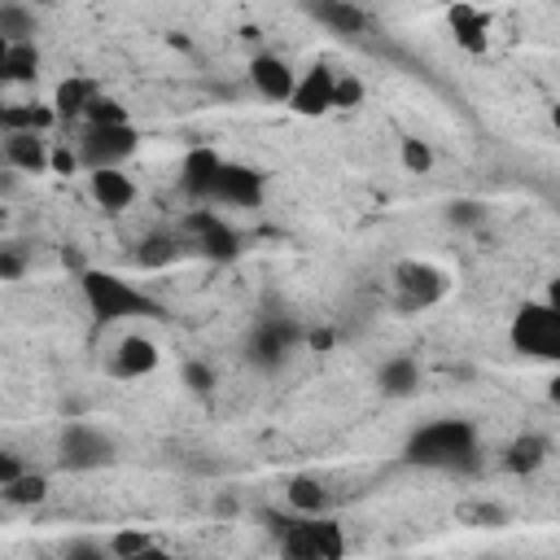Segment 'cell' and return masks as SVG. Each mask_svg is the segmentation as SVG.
<instances>
[{
  "label": "cell",
  "mask_w": 560,
  "mask_h": 560,
  "mask_svg": "<svg viewBox=\"0 0 560 560\" xmlns=\"http://www.w3.org/2000/svg\"><path fill=\"white\" fill-rule=\"evenodd\" d=\"M486 219H490V210H486L481 197H455V201H446V223L459 228V232H477V228H486Z\"/></svg>",
  "instance_id": "obj_29"
},
{
  "label": "cell",
  "mask_w": 560,
  "mask_h": 560,
  "mask_svg": "<svg viewBox=\"0 0 560 560\" xmlns=\"http://www.w3.org/2000/svg\"><path fill=\"white\" fill-rule=\"evenodd\" d=\"M306 9L315 13L319 26H328L337 35H363L368 31V13L354 0H306Z\"/></svg>",
  "instance_id": "obj_19"
},
{
  "label": "cell",
  "mask_w": 560,
  "mask_h": 560,
  "mask_svg": "<svg viewBox=\"0 0 560 560\" xmlns=\"http://www.w3.org/2000/svg\"><path fill=\"white\" fill-rule=\"evenodd\" d=\"M267 197V175L258 166H245V162H228L219 166L214 175V188H210V206H232V210H258Z\"/></svg>",
  "instance_id": "obj_10"
},
{
  "label": "cell",
  "mask_w": 560,
  "mask_h": 560,
  "mask_svg": "<svg viewBox=\"0 0 560 560\" xmlns=\"http://www.w3.org/2000/svg\"><path fill=\"white\" fill-rule=\"evenodd\" d=\"M451 31H455V44L459 48H468V52H486L490 48V22H486V13L481 9H472L468 0H455L451 4Z\"/></svg>",
  "instance_id": "obj_20"
},
{
  "label": "cell",
  "mask_w": 560,
  "mask_h": 560,
  "mask_svg": "<svg viewBox=\"0 0 560 560\" xmlns=\"http://www.w3.org/2000/svg\"><path fill=\"white\" fill-rule=\"evenodd\" d=\"M332 79H337V70L332 66H324V61H315L306 74H298V83H293V92H289V109L293 114H302V118H324V114H332Z\"/></svg>",
  "instance_id": "obj_11"
},
{
  "label": "cell",
  "mask_w": 560,
  "mask_h": 560,
  "mask_svg": "<svg viewBox=\"0 0 560 560\" xmlns=\"http://www.w3.org/2000/svg\"><path fill=\"white\" fill-rule=\"evenodd\" d=\"M52 122H57L52 105H35V101L13 105V101H9V122H4V131H48Z\"/></svg>",
  "instance_id": "obj_28"
},
{
  "label": "cell",
  "mask_w": 560,
  "mask_h": 560,
  "mask_svg": "<svg viewBox=\"0 0 560 560\" xmlns=\"http://www.w3.org/2000/svg\"><path fill=\"white\" fill-rule=\"evenodd\" d=\"M363 96H368V88H363L359 74H337L332 79V109H359Z\"/></svg>",
  "instance_id": "obj_31"
},
{
  "label": "cell",
  "mask_w": 560,
  "mask_h": 560,
  "mask_svg": "<svg viewBox=\"0 0 560 560\" xmlns=\"http://www.w3.org/2000/svg\"><path fill=\"white\" fill-rule=\"evenodd\" d=\"M66 551H70V556H105V542H92V538H74Z\"/></svg>",
  "instance_id": "obj_38"
},
{
  "label": "cell",
  "mask_w": 560,
  "mask_h": 560,
  "mask_svg": "<svg viewBox=\"0 0 560 560\" xmlns=\"http://www.w3.org/2000/svg\"><path fill=\"white\" fill-rule=\"evenodd\" d=\"M26 4H39V9H48V4H57V0H26Z\"/></svg>",
  "instance_id": "obj_40"
},
{
  "label": "cell",
  "mask_w": 560,
  "mask_h": 560,
  "mask_svg": "<svg viewBox=\"0 0 560 560\" xmlns=\"http://www.w3.org/2000/svg\"><path fill=\"white\" fill-rule=\"evenodd\" d=\"M276 542H280V551L289 560H341L346 556L341 521H332L328 512H315V516H298L293 512L289 529Z\"/></svg>",
  "instance_id": "obj_4"
},
{
  "label": "cell",
  "mask_w": 560,
  "mask_h": 560,
  "mask_svg": "<svg viewBox=\"0 0 560 560\" xmlns=\"http://www.w3.org/2000/svg\"><path fill=\"white\" fill-rule=\"evenodd\" d=\"M101 88L92 83V79H83V74H70V79H61L57 83V92H52V114H57V122H74V118H83V109H88V101L96 96Z\"/></svg>",
  "instance_id": "obj_22"
},
{
  "label": "cell",
  "mask_w": 560,
  "mask_h": 560,
  "mask_svg": "<svg viewBox=\"0 0 560 560\" xmlns=\"http://www.w3.org/2000/svg\"><path fill=\"white\" fill-rule=\"evenodd\" d=\"M376 389H381L385 398H411V394L420 389V363H416L411 354L385 359L381 372H376Z\"/></svg>",
  "instance_id": "obj_21"
},
{
  "label": "cell",
  "mask_w": 560,
  "mask_h": 560,
  "mask_svg": "<svg viewBox=\"0 0 560 560\" xmlns=\"http://www.w3.org/2000/svg\"><path fill=\"white\" fill-rule=\"evenodd\" d=\"M26 262H31L26 245H18V241L0 245V280H18V276L26 271Z\"/></svg>",
  "instance_id": "obj_35"
},
{
  "label": "cell",
  "mask_w": 560,
  "mask_h": 560,
  "mask_svg": "<svg viewBox=\"0 0 560 560\" xmlns=\"http://www.w3.org/2000/svg\"><path fill=\"white\" fill-rule=\"evenodd\" d=\"M547 459H551V442H547L542 433H516V438L503 446V468H508L512 477H529V472H538Z\"/></svg>",
  "instance_id": "obj_18"
},
{
  "label": "cell",
  "mask_w": 560,
  "mask_h": 560,
  "mask_svg": "<svg viewBox=\"0 0 560 560\" xmlns=\"http://www.w3.org/2000/svg\"><path fill=\"white\" fill-rule=\"evenodd\" d=\"M39 48H35V39H18V44H9V52H4V70H9V83H35L39 79Z\"/></svg>",
  "instance_id": "obj_25"
},
{
  "label": "cell",
  "mask_w": 560,
  "mask_h": 560,
  "mask_svg": "<svg viewBox=\"0 0 560 560\" xmlns=\"http://www.w3.org/2000/svg\"><path fill=\"white\" fill-rule=\"evenodd\" d=\"M219 166H223V153H219V149H210V144H192V149L184 153V162H179V188H184V197H192V201H210V188H214Z\"/></svg>",
  "instance_id": "obj_14"
},
{
  "label": "cell",
  "mask_w": 560,
  "mask_h": 560,
  "mask_svg": "<svg viewBox=\"0 0 560 560\" xmlns=\"http://www.w3.org/2000/svg\"><path fill=\"white\" fill-rule=\"evenodd\" d=\"M0 499H4V503H13V508H35V503H44V499H48V477H44V472L22 468L9 486H0Z\"/></svg>",
  "instance_id": "obj_24"
},
{
  "label": "cell",
  "mask_w": 560,
  "mask_h": 560,
  "mask_svg": "<svg viewBox=\"0 0 560 560\" xmlns=\"http://www.w3.org/2000/svg\"><path fill=\"white\" fill-rule=\"evenodd\" d=\"M284 503L298 516H315V512H328V490H324L319 477H289L284 481Z\"/></svg>",
  "instance_id": "obj_23"
},
{
  "label": "cell",
  "mask_w": 560,
  "mask_h": 560,
  "mask_svg": "<svg viewBox=\"0 0 560 560\" xmlns=\"http://www.w3.org/2000/svg\"><path fill=\"white\" fill-rule=\"evenodd\" d=\"M114 455H118V442H114L105 429L88 424V420H70V424L61 429V438H57V464H61L66 472H96V468H109Z\"/></svg>",
  "instance_id": "obj_5"
},
{
  "label": "cell",
  "mask_w": 560,
  "mask_h": 560,
  "mask_svg": "<svg viewBox=\"0 0 560 560\" xmlns=\"http://www.w3.org/2000/svg\"><path fill=\"white\" fill-rule=\"evenodd\" d=\"M188 254V241H184V232H171V228H158V232H149L136 249H131V262L140 267V271H162V267H171V262H179Z\"/></svg>",
  "instance_id": "obj_17"
},
{
  "label": "cell",
  "mask_w": 560,
  "mask_h": 560,
  "mask_svg": "<svg viewBox=\"0 0 560 560\" xmlns=\"http://www.w3.org/2000/svg\"><path fill=\"white\" fill-rule=\"evenodd\" d=\"M158 359H162V350H158L153 337L127 332V337L114 346V354H109V372H114L118 381H140V376H149V372L158 368Z\"/></svg>",
  "instance_id": "obj_13"
},
{
  "label": "cell",
  "mask_w": 560,
  "mask_h": 560,
  "mask_svg": "<svg viewBox=\"0 0 560 560\" xmlns=\"http://www.w3.org/2000/svg\"><path fill=\"white\" fill-rule=\"evenodd\" d=\"M179 232H184L188 249H197V254L210 258V262H236L241 249H245L241 232H236L219 210H192V214H184Z\"/></svg>",
  "instance_id": "obj_7"
},
{
  "label": "cell",
  "mask_w": 560,
  "mask_h": 560,
  "mask_svg": "<svg viewBox=\"0 0 560 560\" xmlns=\"http://www.w3.org/2000/svg\"><path fill=\"white\" fill-rule=\"evenodd\" d=\"M508 341L516 354L525 359H542V363H556L560 359V311L556 302H525L516 315H512V328H508Z\"/></svg>",
  "instance_id": "obj_3"
},
{
  "label": "cell",
  "mask_w": 560,
  "mask_h": 560,
  "mask_svg": "<svg viewBox=\"0 0 560 560\" xmlns=\"http://www.w3.org/2000/svg\"><path fill=\"white\" fill-rule=\"evenodd\" d=\"M22 468H26V464H22V455H13L9 446H0V486H9Z\"/></svg>",
  "instance_id": "obj_37"
},
{
  "label": "cell",
  "mask_w": 560,
  "mask_h": 560,
  "mask_svg": "<svg viewBox=\"0 0 560 560\" xmlns=\"http://www.w3.org/2000/svg\"><path fill=\"white\" fill-rule=\"evenodd\" d=\"M245 74H249L254 92H258L262 101H271V105H284L289 92H293V83H298L293 66H289L284 57H276V52H254L249 66H245Z\"/></svg>",
  "instance_id": "obj_12"
},
{
  "label": "cell",
  "mask_w": 560,
  "mask_h": 560,
  "mask_svg": "<svg viewBox=\"0 0 560 560\" xmlns=\"http://www.w3.org/2000/svg\"><path fill=\"white\" fill-rule=\"evenodd\" d=\"M48 171H57V175H74V171H79V153H74L70 144L48 149Z\"/></svg>",
  "instance_id": "obj_36"
},
{
  "label": "cell",
  "mask_w": 560,
  "mask_h": 560,
  "mask_svg": "<svg viewBox=\"0 0 560 560\" xmlns=\"http://www.w3.org/2000/svg\"><path fill=\"white\" fill-rule=\"evenodd\" d=\"M459 516H464L468 525H481V529H499V525H508V512H503L499 503H468V508H459Z\"/></svg>",
  "instance_id": "obj_34"
},
{
  "label": "cell",
  "mask_w": 560,
  "mask_h": 560,
  "mask_svg": "<svg viewBox=\"0 0 560 560\" xmlns=\"http://www.w3.org/2000/svg\"><path fill=\"white\" fill-rule=\"evenodd\" d=\"M0 35H4L9 44H18V39H35V9H31L26 0H9V4H0Z\"/></svg>",
  "instance_id": "obj_27"
},
{
  "label": "cell",
  "mask_w": 560,
  "mask_h": 560,
  "mask_svg": "<svg viewBox=\"0 0 560 560\" xmlns=\"http://www.w3.org/2000/svg\"><path fill=\"white\" fill-rule=\"evenodd\" d=\"M88 197L101 210L118 214V210H127L136 201V184H131V175L122 166H96V171H88Z\"/></svg>",
  "instance_id": "obj_16"
},
{
  "label": "cell",
  "mask_w": 560,
  "mask_h": 560,
  "mask_svg": "<svg viewBox=\"0 0 560 560\" xmlns=\"http://www.w3.org/2000/svg\"><path fill=\"white\" fill-rule=\"evenodd\" d=\"M79 293L88 302V311L96 315V324H118V319H158L162 302L153 293H144L140 284L122 280L118 271H101V267H83L79 271Z\"/></svg>",
  "instance_id": "obj_2"
},
{
  "label": "cell",
  "mask_w": 560,
  "mask_h": 560,
  "mask_svg": "<svg viewBox=\"0 0 560 560\" xmlns=\"http://www.w3.org/2000/svg\"><path fill=\"white\" fill-rule=\"evenodd\" d=\"M105 551L118 556V560H140V556H158L162 542H158L149 529H118V534H109Z\"/></svg>",
  "instance_id": "obj_26"
},
{
  "label": "cell",
  "mask_w": 560,
  "mask_h": 560,
  "mask_svg": "<svg viewBox=\"0 0 560 560\" xmlns=\"http://www.w3.org/2000/svg\"><path fill=\"white\" fill-rule=\"evenodd\" d=\"M83 122H131V114H127V105H122V101H114V96L96 92V96L88 101V109H83Z\"/></svg>",
  "instance_id": "obj_30"
},
{
  "label": "cell",
  "mask_w": 560,
  "mask_h": 560,
  "mask_svg": "<svg viewBox=\"0 0 560 560\" xmlns=\"http://www.w3.org/2000/svg\"><path fill=\"white\" fill-rule=\"evenodd\" d=\"M402 459L416 464V468H438V472H477V468H481V438H477V424L464 420V416L429 420V424H420V429L407 438Z\"/></svg>",
  "instance_id": "obj_1"
},
{
  "label": "cell",
  "mask_w": 560,
  "mask_h": 560,
  "mask_svg": "<svg viewBox=\"0 0 560 560\" xmlns=\"http://www.w3.org/2000/svg\"><path fill=\"white\" fill-rule=\"evenodd\" d=\"M0 149H4V166L22 171V175H44L48 171V140H44V131H4Z\"/></svg>",
  "instance_id": "obj_15"
},
{
  "label": "cell",
  "mask_w": 560,
  "mask_h": 560,
  "mask_svg": "<svg viewBox=\"0 0 560 560\" xmlns=\"http://www.w3.org/2000/svg\"><path fill=\"white\" fill-rule=\"evenodd\" d=\"M302 337H306V332H302V324H298L293 315H262V319L249 328V337H245V359H249L254 368H262V372H276Z\"/></svg>",
  "instance_id": "obj_9"
},
{
  "label": "cell",
  "mask_w": 560,
  "mask_h": 560,
  "mask_svg": "<svg viewBox=\"0 0 560 560\" xmlns=\"http://www.w3.org/2000/svg\"><path fill=\"white\" fill-rule=\"evenodd\" d=\"M4 122H9V101H0V136H4Z\"/></svg>",
  "instance_id": "obj_39"
},
{
  "label": "cell",
  "mask_w": 560,
  "mask_h": 560,
  "mask_svg": "<svg viewBox=\"0 0 560 560\" xmlns=\"http://www.w3.org/2000/svg\"><path fill=\"white\" fill-rule=\"evenodd\" d=\"M0 166H4V149H0Z\"/></svg>",
  "instance_id": "obj_41"
},
{
  "label": "cell",
  "mask_w": 560,
  "mask_h": 560,
  "mask_svg": "<svg viewBox=\"0 0 560 560\" xmlns=\"http://www.w3.org/2000/svg\"><path fill=\"white\" fill-rule=\"evenodd\" d=\"M140 149V131L131 122H83L79 131V166L96 171V166H122L131 153Z\"/></svg>",
  "instance_id": "obj_6"
},
{
  "label": "cell",
  "mask_w": 560,
  "mask_h": 560,
  "mask_svg": "<svg viewBox=\"0 0 560 560\" xmlns=\"http://www.w3.org/2000/svg\"><path fill=\"white\" fill-rule=\"evenodd\" d=\"M179 381L188 385V394L206 398V394L214 389V368H210V363H201V359H188V363H184V372H179Z\"/></svg>",
  "instance_id": "obj_33"
},
{
  "label": "cell",
  "mask_w": 560,
  "mask_h": 560,
  "mask_svg": "<svg viewBox=\"0 0 560 560\" xmlns=\"http://www.w3.org/2000/svg\"><path fill=\"white\" fill-rule=\"evenodd\" d=\"M394 289H398V311H429L451 293V276L438 262L402 258L394 267Z\"/></svg>",
  "instance_id": "obj_8"
},
{
  "label": "cell",
  "mask_w": 560,
  "mask_h": 560,
  "mask_svg": "<svg viewBox=\"0 0 560 560\" xmlns=\"http://www.w3.org/2000/svg\"><path fill=\"white\" fill-rule=\"evenodd\" d=\"M398 158H402V166H407L411 175H429V171H433V149H429L424 140H416V136H402Z\"/></svg>",
  "instance_id": "obj_32"
}]
</instances>
